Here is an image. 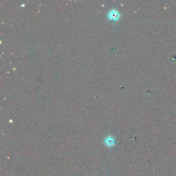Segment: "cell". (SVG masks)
Listing matches in <instances>:
<instances>
[{"label": "cell", "mask_w": 176, "mask_h": 176, "mask_svg": "<svg viewBox=\"0 0 176 176\" xmlns=\"http://www.w3.org/2000/svg\"><path fill=\"white\" fill-rule=\"evenodd\" d=\"M109 17L111 19L116 20L119 18V13L116 10H112L110 12V15H109Z\"/></svg>", "instance_id": "1"}, {"label": "cell", "mask_w": 176, "mask_h": 176, "mask_svg": "<svg viewBox=\"0 0 176 176\" xmlns=\"http://www.w3.org/2000/svg\"><path fill=\"white\" fill-rule=\"evenodd\" d=\"M105 142L108 147H112L114 144V139L112 138V137H108V138L105 139Z\"/></svg>", "instance_id": "2"}]
</instances>
